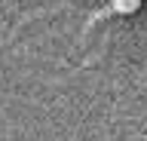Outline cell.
I'll list each match as a JSON object with an SVG mask.
<instances>
[{"instance_id": "obj_1", "label": "cell", "mask_w": 147, "mask_h": 141, "mask_svg": "<svg viewBox=\"0 0 147 141\" xmlns=\"http://www.w3.org/2000/svg\"><path fill=\"white\" fill-rule=\"evenodd\" d=\"M138 6H141V0H113V9L123 12V16H129V12H138Z\"/></svg>"}]
</instances>
